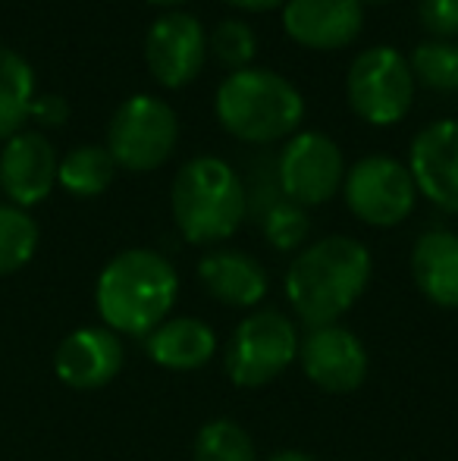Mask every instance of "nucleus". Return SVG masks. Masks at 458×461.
Here are the masks:
<instances>
[{"label": "nucleus", "mask_w": 458, "mask_h": 461, "mask_svg": "<svg viewBox=\"0 0 458 461\" xmlns=\"http://www.w3.org/2000/svg\"><path fill=\"white\" fill-rule=\"evenodd\" d=\"M409 173L418 194L446 213H458V120H436L415 135Z\"/></svg>", "instance_id": "nucleus-13"}, {"label": "nucleus", "mask_w": 458, "mask_h": 461, "mask_svg": "<svg viewBox=\"0 0 458 461\" xmlns=\"http://www.w3.org/2000/svg\"><path fill=\"white\" fill-rule=\"evenodd\" d=\"M343 194L348 211L377 230L405 223L418 204V185L409 167L390 154H367L346 167Z\"/></svg>", "instance_id": "nucleus-8"}, {"label": "nucleus", "mask_w": 458, "mask_h": 461, "mask_svg": "<svg viewBox=\"0 0 458 461\" xmlns=\"http://www.w3.org/2000/svg\"><path fill=\"white\" fill-rule=\"evenodd\" d=\"M195 461H257L255 439L236 420H208L195 437Z\"/></svg>", "instance_id": "nucleus-23"}, {"label": "nucleus", "mask_w": 458, "mask_h": 461, "mask_svg": "<svg viewBox=\"0 0 458 461\" xmlns=\"http://www.w3.org/2000/svg\"><path fill=\"white\" fill-rule=\"evenodd\" d=\"M261 232L276 251H295L311 236V217L292 201H274L261 217Z\"/></svg>", "instance_id": "nucleus-24"}, {"label": "nucleus", "mask_w": 458, "mask_h": 461, "mask_svg": "<svg viewBox=\"0 0 458 461\" xmlns=\"http://www.w3.org/2000/svg\"><path fill=\"white\" fill-rule=\"evenodd\" d=\"M145 63L164 88H185L208 63V32L192 13H164L145 35Z\"/></svg>", "instance_id": "nucleus-10"}, {"label": "nucleus", "mask_w": 458, "mask_h": 461, "mask_svg": "<svg viewBox=\"0 0 458 461\" xmlns=\"http://www.w3.org/2000/svg\"><path fill=\"white\" fill-rule=\"evenodd\" d=\"M116 176V160L104 145H79L60 160L57 183L73 198H98L111 188Z\"/></svg>", "instance_id": "nucleus-20"}, {"label": "nucleus", "mask_w": 458, "mask_h": 461, "mask_svg": "<svg viewBox=\"0 0 458 461\" xmlns=\"http://www.w3.org/2000/svg\"><path fill=\"white\" fill-rule=\"evenodd\" d=\"M208 50L229 73H236V69H245L255 63L257 35L245 19H220L208 38Z\"/></svg>", "instance_id": "nucleus-25"}, {"label": "nucleus", "mask_w": 458, "mask_h": 461, "mask_svg": "<svg viewBox=\"0 0 458 461\" xmlns=\"http://www.w3.org/2000/svg\"><path fill=\"white\" fill-rule=\"evenodd\" d=\"M148 4H154V6H179V4H185V0H148Z\"/></svg>", "instance_id": "nucleus-30"}, {"label": "nucleus", "mask_w": 458, "mask_h": 461, "mask_svg": "<svg viewBox=\"0 0 458 461\" xmlns=\"http://www.w3.org/2000/svg\"><path fill=\"white\" fill-rule=\"evenodd\" d=\"M358 4L361 6H364V4H390V0H358Z\"/></svg>", "instance_id": "nucleus-31"}, {"label": "nucleus", "mask_w": 458, "mask_h": 461, "mask_svg": "<svg viewBox=\"0 0 458 461\" xmlns=\"http://www.w3.org/2000/svg\"><path fill=\"white\" fill-rule=\"evenodd\" d=\"M179 298V274L154 249H126L104 264L94 285V304L116 336L145 339L170 317Z\"/></svg>", "instance_id": "nucleus-2"}, {"label": "nucleus", "mask_w": 458, "mask_h": 461, "mask_svg": "<svg viewBox=\"0 0 458 461\" xmlns=\"http://www.w3.org/2000/svg\"><path fill=\"white\" fill-rule=\"evenodd\" d=\"M57 151L41 132H16L0 151V188L16 207H35L57 185Z\"/></svg>", "instance_id": "nucleus-15"}, {"label": "nucleus", "mask_w": 458, "mask_h": 461, "mask_svg": "<svg viewBox=\"0 0 458 461\" xmlns=\"http://www.w3.org/2000/svg\"><path fill=\"white\" fill-rule=\"evenodd\" d=\"M227 4L236 6V10H242V13H267V10L283 6L286 0H227Z\"/></svg>", "instance_id": "nucleus-28"}, {"label": "nucleus", "mask_w": 458, "mask_h": 461, "mask_svg": "<svg viewBox=\"0 0 458 461\" xmlns=\"http://www.w3.org/2000/svg\"><path fill=\"white\" fill-rule=\"evenodd\" d=\"M411 279L430 304L458 311V232H421L411 249Z\"/></svg>", "instance_id": "nucleus-17"}, {"label": "nucleus", "mask_w": 458, "mask_h": 461, "mask_svg": "<svg viewBox=\"0 0 458 461\" xmlns=\"http://www.w3.org/2000/svg\"><path fill=\"white\" fill-rule=\"evenodd\" d=\"M346 179V160L327 132L308 129L286 139L276 158V183L286 201L299 207H320L337 198Z\"/></svg>", "instance_id": "nucleus-9"}, {"label": "nucleus", "mask_w": 458, "mask_h": 461, "mask_svg": "<svg viewBox=\"0 0 458 461\" xmlns=\"http://www.w3.org/2000/svg\"><path fill=\"white\" fill-rule=\"evenodd\" d=\"M145 352L157 367L189 374L211 365L217 352V333L202 317H166L145 336Z\"/></svg>", "instance_id": "nucleus-18"}, {"label": "nucleus", "mask_w": 458, "mask_h": 461, "mask_svg": "<svg viewBox=\"0 0 458 461\" xmlns=\"http://www.w3.org/2000/svg\"><path fill=\"white\" fill-rule=\"evenodd\" d=\"M364 29V6L358 0H286L283 32L311 50L348 48Z\"/></svg>", "instance_id": "nucleus-14"}, {"label": "nucleus", "mask_w": 458, "mask_h": 461, "mask_svg": "<svg viewBox=\"0 0 458 461\" xmlns=\"http://www.w3.org/2000/svg\"><path fill=\"white\" fill-rule=\"evenodd\" d=\"M346 97L355 116L371 126H396L411 113L415 76L409 57L390 44H373L352 60L346 76Z\"/></svg>", "instance_id": "nucleus-7"}, {"label": "nucleus", "mask_w": 458, "mask_h": 461, "mask_svg": "<svg viewBox=\"0 0 458 461\" xmlns=\"http://www.w3.org/2000/svg\"><path fill=\"white\" fill-rule=\"evenodd\" d=\"M29 116H35V120L44 122V126H63V122H67V116H69V104L63 101L60 95L35 97V101H31Z\"/></svg>", "instance_id": "nucleus-27"}, {"label": "nucleus", "mask_w": 458, "mask_h": 461, "mask_svg": "<svg viewBox=\"0 0 458 461\" xmlns=\"http://www.w3.org/2000/svg\"><path fill=\"white\" fill-rule=\"evenodd\" d=\"M418 19L430 32V38H440V41L458 38V0H421Z\"/></svg>", "instance_id": "nucleus-26"}, {"label": "nucleus", "mask_w": 458, "mask_h": 461, "mask_svg": "<svg viewBox=\"0 0 458 461\" xmlns=\"http://www.w3.org/2000/svg\"><path fill=\"white\" fill-rule=\"evenodd\" d=\"M373 276V258L352 236H324L305 245L286 270V302L308 330L339 323Z\"/></svg>", "instance_id": "nucleus-1"}, {"label": "nucleus", "mask_w": 458, "mask_h": 461, "mask_svg": "<svg viewBox=\"0 0 458 461\" xmlns=\"http://www.w3.org/2000/svg\"><path fill=\"white\" fill-rule=\"evenodd\" d=\"M126 348L122 339L107 327H79L63 336L54 352V374L63 386L94 393L120 376Z\"/></svg>", "instance_id": "nucleus-12"}, {"label": "nucleus", "mask_w": 458, "mask_h": 461, "mask_svg": "<svg viewBox=\"0 0 458 461\" xmlns=\"http://www.w3.org/2000/svg\"><path fill=\"white\" fill-rule=\"evenodd\" d=\"M299 365L301 374L330 395H346L361 389L367 380V348L358 336L343 323L311 327L299 339Z\"/></svg>", "instance_id": "nucleus-11"}, {"label": "nucleus", "mask_w": 458, "mask_h": 461, "mask_svg": "<svg viewBox=\"0 0 458 461\" xmlns=\"http://www.w3.org/2000/svg\"><path fill=\"white\" fill-rule=\"evenodd\" d=\"M299 327L276 308H255L232 330L223 370L238 389H261L299 361Z\"/></svg>", "instance_id": "nucleus-5"}, {"label": "nucleus", "mask_w": 458, "mask_h": 461, "mask_svg": "<svg viewBox=\"0 0 458 461\" xmlns=\"http://www.w3.org/2000/svg\"><path fill=\"white\" fill-rule=\"evenodd\" d=\"M38 223L16 204H0V276L22 270L38 251Z\"/></svg>", "instance_id": "nucleus-21"}, {"label": "nucleus", "mask_w": 458, "mask_h": 461, "mask_svg": "<svg viewBox=\"0 0 458 461\" xmlns=\"http://www.w3.org/2000/svg\"><path fill=\"white\" fill-rule=\"evenodd\" d=\"M179 141V116L164 97L132 95L107 126V151L129 173H151L170 160Z\"/></svg>", "instance_id": "nucleus-6"}, {"label": "nucleus", "mask_w": 458, "mask_h": 461, "mask_svg": "<svg viewBox=\"0 0 458 461\" xmlns=\"http://www.w3.org/2000/svg\"><path fill=\"white\" fill-rule=\"evenodd\" d=\"M176 230L192 245H217L236 236L248 217V192L223 158L202 154L179 167L170 188Z\"/></svg>", "instance_id": "nucleus-4"}, {"label": "nucleus", "mask_w": 458, "mask_h": 461, "mask_svg": "<svg viewBox=\"0 0 458 461\" xmlns=\"http://www.w3.org/2000/svg\"><path fill=\"white\" fill-rule=\"evenodd\" d=\"M214 113L232 139L274 145L299 132L305 120V97L276 69L245 67L220 82Z\"/></svg>", "instance_id": "nucleus-3"}, {"label": "nucleus", "mask_w": 458, "mask_h": 461, "mask_svg": "<svg viewBox=\"0 0 458 461\" xmlns=\"http://www.w3.org/2000/svg\"><path fill=\"white\" fill-rule=\"evenodd\" d=\"M198 279L214 302L238 311H255L270 289L264 264L248 251L217 249L198 261Z\"/></svg>", "instance_id": "nucleus-16"}, {"label": "nucleus", "mask_w": 458, "mask_h": 461, "mask_svg": "<svg viewBox=\"0 0 458 461\" xmlns=\"http://www.w3.org/2000/svg\"><path fill=\"white\" fill-rule=\"evenodd\" d=\"M264 461H318V458L308 456V452H301V449H276V452H270Z\"/></svg>", "instance_id": "nucleus-29"}, {"label": "nucleus", "mask_w": 458, "mask_h": 461, "mask_svg": "<svg viewBox=\"0 0 458 461\" xmlns=\"http://www.w3.org/2000/svg\"><path fill=\"white\" fill-rule=\"evenodd\" d=\"M35 101V73L29 60L0 44V139H13L29 120Z\"/></svg>", "instance_id": "nucleus-19"}, {"label": "nucleus", "mask_w": 458, "mask_h": 461, "mask_svg": "<svg viewBox=\"0 0 458 461\" xmlns=\"http://www.w3.org/2000/svg\"><path fill=\"white\" fill-rule=\"evenodd\" d=\"M415 82H424L430 92H458V41L427 38L409 57Z\"/></svg>", "instance_id": "nucleus-22"}]
</instances>
